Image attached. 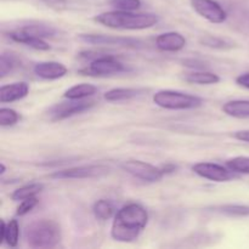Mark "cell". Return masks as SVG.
Here are the masks:
<instances>
[{
  "label": "cell",
  "mask_w": 249,
  "mask_h": 249,
  "mask_svg": "<svg viewBox=\"0 0 249 249\" xmlns=\"http://www.w3.org/2000/svg\"><path fill=\"white\" fill-rule=\"evenodd\" d=\"M236 83H237L240 87L249 89V73H245V74H241L236 78Z\"/></svg>",
  "instance_id": "4dcf8cb0"
},
{
  "label": "cell",
  "mask_w": 249,
  "mask_h": 249,
  "mask_svg": "<svg viewBox=\"0 0 249 249\" xmlns=\"http://www.w3.org/2000/svg\"><path fill=\"white\" fill-rule=\"evenodd\" d=\"M29 92V85L24 82L12 83L9 85H2L0 88V102H14L26 97Z\"/></svg>",
  "instance_id": "5bb4252c"
},
{
  "label": "cell",
  "mask_w": 249,
  "mask_h": 249,
  "mask_svg": "<svg viewBox=\"0 0 249 249\" xmlns=\"http://www.w3.org/2000/svg\"><path fill=\"white\" fill-rule=\"evenodd\" d=\"M34 74L39 78H43L46 80H56L65 77L67 74L68 70L63 63L55 62V61H45V62H39L33 68Z\"/></svg>",
  "instance_id": "7c38bea8"
},
{
  "label": "cell",
  "mask_w": 249,
  "mask_h": 249,
  "mask_svg": "<svg viewBox=\"0 0 249 249\" xmlns=\"http://www.w3.org/2000/svg\"><path fill=\"white\" fill-rule=\"evenodd\" d=\"M5 236H6V224L1 220V228H0V245L5 242Z\"/></svg>",
  "instance_id": "d6a6232c"
},
{
  "label": "cell",
  "mask_w": 249,
  "mask_h": 249,
  "mask_svg": "<svg viewBox=\"0 0 249 249\" xmlns=\"http://www.w3.org/2000/svg\"><path fill=\"white\" fill-rule=\"evenodd\" d=\"M226 165L235 173L249 174V157H246V156H238V157L231 158L226 162Z\"/></svg>",
  "instance_id": "cb8c5ba5"
},
{
  "label": "cell",
  "mask_w": 249,
  "mask_h": 249,
  "mask_svg": "<svg viewBox=\"0 0 249 249\" xmlns=\"http://www.w3.org/2000/svg\"><path fill=\"white\" fill-rule=\"evenodd\" d=\"M145 91L143 89H135V88H116L111 89L105 94V100L109 102H121L128 101L134 99Z\"/></svg>",
  "instance_id": "e0dca14e"
},
{
  "label": "cell",
  "mask_w": 249,
  "mask_h": 249,
  "mask_svg": "<svg viewBox=\"0 0 249 249\" xmlns=\"http://www.w3.org/2000/svg\"><path fill=\"white\" fill-rule=\"evenodd\" d=\"M202 44H204L206 46H209V48H215V49H225L226 48V41L224 39L218 38V36H206V38L202 39Z\"/></svg>",
  "instance_id": "f546056e"
},
{
  "label": "cell",
  "mask_w": 249,
  "mask_h": 249,
  "mask_svg": "<svg viewBox=\"0 0 249 249\" xmlns=\"http://www.w3.org/2000/svg\"><path fill=\"white\" fill-rule=\"evenodd\" d=\"M95 105L94 101H84V100H70L67 102H61L51 107L49 116L53 121H62V119L72 117L74 114L83 113Z\"/></svg>",
  "instance_id": "9c48e42d"
},
{
  "label": "cell",
  "mask_w": 249,
  "mask_h": 249,
  "mask_svg": "<svg viewBox=\"0 0 249 249\" xmlns=\"http://www.w3.org/2000/svg\"><path fill=\"white\" fill-rule=\"evenodd\" d=\"M18 61L17 57H15L11 53H2L0 58V75L4 78L5 75L9 74L12 70L17 66Z\"/></svg>",
  "instance_id": "484cf974"
},
{
  "label": "cell",
  "mask_w": 249,
  "mask_h": 249,
  "mask_svg": "<svg viewBox=\"0 0 249 249\" xmlns=\"http://www.w3.org/2000/svg\"><path fill=\"white\" fill-rule=\"evenodd\" d=\"M192 170L198 177L216 182H226L236 178V173L233 170H231L230 168L228 169L216 163L199 162L192 167Z\"/></svg>",
  "instance_id": "52a82bcc"
},
{
  "label": "cell",
  "mask_w": 249,
  "mask_h": 249,
  "mask_svg": "<svg viewBox=\"0 0 249 249\" xmlns=\"http://www.w3.org/2000/svg\"><path fill=\"white\" fill-rule=\"evenodd\" d=\"M148 223V213L141 204L130 203L116 213L111 226V237L117 242L138 240Z\"/></svg>",
  "instance_id": "6da1fadb"
},
{
  "label": "cell",
  "mask_w": 249,
  "mask_h": 249,
  "mask_svg": "<svg viewBox=\"0 0 249 249\" xmlns=\"http://www.w3.org/2000/svg\"><path fill=\"white\" fill-rule=\"evenodd\" d=\"M235 139L240 141H245V142H249V130H241L236 131L235 133Z\"/></svg>",
  "instance_id": "1f68e13d"
},
{
  "label": "cell",
  "mask_w": 249,
  "mask_h": 249,
  "mask_svg": "<svg viewBox=\"0 0 249 249\" xmlns=\"http://www.w3.org/2000/svg\"><path fill=\"white\" fill-rule=\"evenodd\" d=\"M112 6L123 11H134L141 7V0H111Z\"/></svg>",
  "instance_id": "83f0119b"
},
{
  "label": "cell",
  "mask_w": 249,
  "mask_h": 249,
  "mask_svg": "<svg viewBox=\"0 0 249 249\" xmlns=\"http://www.w3.org/2000/svg\"><path fill=\"white\" fill-rule=\"evenodd\" d=\"M36 204H38V199H36V197H31V198L23 199V201L19 203V206L17 207L16 214L19 216L26 215V214H28L29 212L36 206Z\"/></svg>",
  "instance_id": "f1b7e54d"
},
{
  "label": "cell",
  "mask_w": 249,
  "mask_h": 249,
  "mask_svg": "<svg viewBox=\"0 0 249 249\" xmlns=\"http://www.w3.org/2000/svg\"><path fill=\"white\" fill-rule=\"evenodd\" d=\"M158 16L155 14H135L133 11H107L97 15L95 21L102 26L122 31H141L155 26L158 22Z\"/></svg>",
  "instance_id": "7a4b0ae2"
},
{
  "label": "cell",
  "mask_w": 249,
  "mask_h": 249,
  "mask_svg": "<svg viewBox=\"0 0 249 249\" xmlns=\"http://www.w3.org/2000/svg\"><path fill=\"white\" fill-rule=\"evenodd\" d=\"M26 240L31 248H53L61 241V229L53 220L40 219L28 225Z\"/></svg>",
  "instance_id": "3957f363"
},
{
  "label": "cell",
  "mask_w": 249,
  "mask_h": 249,
  "mask_svg": "<svg viewBox=\"0 0 249 249\" xmlns=\"http://www.w3.org/2000/svg\"><path fill=\"white\" fill-rule=\"evenodd\" d=\"M5 170H6V168H5V165H4V164H1V172H0V173H1V175L4 174Z\"/></svg>",
  "instance_id": "836d02e7"
},
{
  "label": "cell",
  "mask_w": 249,
  "mask_h": 249,
  "mask_svg": "<svg viewBox=\"0 0 249 249\" xmlns=\"http://www.w3.org/2000/svg\"><path fill=\"white\" fill-rule=\"evenodd\" d=\"M122 168H123L124 172L133 175L136 179H140L142 180V181L147 182L160 181L165 174V173L163 172L162 168L155 167V165L150 164V163L136 160H125V162L122 164Z\"/></svg>",
  "instance_id": "5b68a950"
},
{
  "label": "cell",
  "mask_w": 249,
  "mask_h": 249,
  "mask_svg": "<svg viewBox=\"0 0 249 249\" xmlns=\"http://www.w3.org/2000/svg\"><path fill=\"white\" fill-rule=\"evenodd\" d=\"M19 240V225L17 220H10L9 224H6V236H5V242L7 246L15 248L18 245Z\"/></svg>",
  "instance_id": "d4e9b609"
},
{
  "label": "cell",
  "mask_w": 249,
  "mask_h": 249,
  "mask_svg": "<svg viewBox=\"0 0 249 249\" xmlns=\"http://www.w3.org/2000/svg\"><path fill=\"white\" fill-rule=\"evenodd\" d=\"M43 189L44 185L39 184V182L24 185V186L15 190L14 194L11 195V198L14 199V201H23V199L31 198V197H36V195L40 194V192L43 191Z\"/></svg>",
  "instance_id": "ffe728a7"
},
{
  "label": "cell",
  "mask_w": 249,
  "mask_h": 249,
  "mask_svg": "<svg viewBox=\"0 0 249 249\" xmlns=\"http://www.w3.org/2000/svg\"><path fill=\"white\" fill-rule=\"evenodd\" d=\"M18 119L19 114L16 111H14V109L5 108V107L0 109V124L2 126L14 125V124L18 122Z\"/></svg>",
  "instance_id": "4316f807"
},
{
  "label": "cell",
  "mask_w": 249,
  "mask_h": 249,
  "mask_svg": "<svg viewBox=\"0 0 249 249\" xmlns=\"http://www.w3.org/2000/svg\"><path fill=\"white\" fill-rule=\"evenodd\" d=\"M125 71V67L122 62L113 57V56H101L97 57L88 66L87 68L80 71L84 75L91 77H106V75L118 74Z\"/></svg>",
  "instance_id": "8992f818"
},
{
  "label": "cell",
  "mask_w": 249,
  "mask_h": 249,
  "mask_svg": "<svg viewBox=\"0 0 249 249\" xmlns=\"http://www.w3.org/2000/svg\"><path fill=\"white\" fill-rule=\"evenodd\" d=\"M109 168L102 164L80 165V167L68 168V169L55 172L51 178L53 179H89V178H99L108 174Z\"/></svg>",
  "instance_id": "ba28073f"
},
{
  "label": "cell",
  "mask_w": 249,
  "mask_h": 249,
  "mask_svg": "<svg viewBox=\"0 0 249 249\" xmlns=\"http://www.w3.org/2000/svg\"><path fill=\"white\" fill-rule=\"evenodd\" d=\"M185 80L191 84H199V85H211L216 84L220 82V77L213 72H207V71H196L186 74Z\"/></svg>",
  "instance_id": "d6986e66"
},
{
  "label": "cell",
  "mask_w": 249,
  "mask_h": 249,
  "mask_svg": "<svg viewBox=\"0 0 249 249\" xmlns=\"http://www.w3.org/2000/svg\"><path fill=\"white\" fill-rule=\"evenodd\" d=\"M153 102L165 109H192L202 106L203 100L195 95L175 90H160L153 95Z\"/></svg>",
  "instance_id": "277c9868"
},
{
  "label": "cell",
  "mask_w": 249,
  "mask_h": 249,
  "mask_svg": "<svg viewBox=\"0 0 249 249\" xmlns=\"http://www.w3.org/2000/svg\"><path fill=\"white\" fill-rule=\"evenodd\" d=\"M22 31L26 33L32 34L34 36L39 38H51L56 34V29L51 26H43V24H31V26L22 27Z\"/></svg>",
  "instance_id": "7402d4cb"
},
{
  "label": "cell",
  "mask_w": 249,
  "mask_h": 249,
  "mask_svg": "<svg viewBox=\"0 0 249 249\" xmlns=\"http://www.w3.org/2000/svg\"><path fill=\"white\" fill-rule=\"evenodd\" d=\"M216 211L229 216H249V206L242 204H225L216 207Z\"/></svg>",
  "instance_id": "603a6c76"
},
{
  "label": "cell",
  "mask_w": 249,
  "mask_h": 249,
  "mask_svg": "<svg viewBox=\"0 0 249 249\" xmlns=\"http://www.w3.org/2000/svg\"><path fill=\"white\" fill-rule=\"evenodd\" d=\"M97 92V88L92 84H88V83H83V84L74 85V87L70 88L66 90L63 96L68 100H83L85 97H90Z\"/></svg>",
  "instance_id": "ac0fdd59"
},
{
  "label": "cell",
  "mask_w": 249,
  "mask_h": 249,
  "mask_svg": "<svg viewBox=\"0 0 249 249\" xmlns=\"http://www.w3.org/2000/svg\"><path fill=\"white\" fill-rule=\"evenodd\" d=\"M9 38H11L12 40L17 41V43L24 44V45L29 46V48L36 49V50L46 51L50 49V45H49L43 38H39V36H32V34L26 33V32H23L22 29L10 32Z\"/></svg>",
  "instance_id": "9a60e30c"
},
{
  "label": "cell",
  "mask_w": 249,
  "mask_h": 249,
  "mask_svg": "<svg viewBox=\"0 0 249 249\" xmlns=\"http://www.w3.org/2000/svg\"><path fill=\"white\" fill-rule=\"evenodd\" d=\"M224 113L233 118H249V100H232L224 104Z\"/></svg>",
  "instance_id": "2e32d148"
},
{
  "label": "cell",
  "mask_w": 249,
  "mask_h": 249,
  "mask_svg": "<svg viewBox=\"0 0 249 249\" xmlns=\"http://www.w3.org/2000/svg\"><path fill=\"white\" fill-rule=\"evenodd\" d=\"M195 11L212 23H223L228 18V14L219 2L214 0H191Z\"/></svg>",
  "instance_id": "30bf717a"
},
{
  "label": "cell",
  "mask_w": 249,
  "mask_h": 249,
  "mask_svg": "<svg viewBox=\"0 0 249 249\" xmlns=\"http://www.w3.org/2000/svg\"><path fill=\"white\" fill-rule=\"evenodd\" d=\"M156 45L160 50L168 53H177L182 50L186 45V39L178 32H168L160 34L156 39Z\"/></svg>",
  "instance_id": "4fadbf2b"
},
{
  "label": "cell",
  "mask_w": 249,
  "mask_h": 249,
  "mask_svg": "<svg viewBox=\"0 0 249 249\" xmlns=\"http://www.w3.org/2000/svg\"><path fill=\"white\" fill-rule=\"evenodd\" d=\"M92 212H94L95 218H97L99 220H108L114 215V206L107 199H99L97 202H95Z\"/></svg>",
  "instance_id": "44dd1931"
},
{
  "label": "cell",
  "mask_w": 249,
  "mask_h": 249,
  "mask_svg": "<svg viewBox=\"0 0 249 249\" xmlns=\"http://www.w3.org/2000/svg\"><path fill=\"white\" fill-rule=\"evenodd\" d=\"M80 38L84 41L94 45H117L126 46V48H140L142 45L140 40L133 38H124V36H100V34H83Z\"/></svg>",
  "instance_id": "8fae6325"
}]
</instances>
